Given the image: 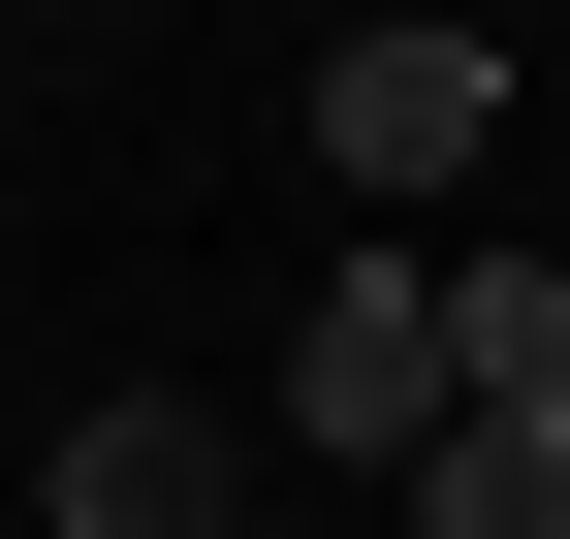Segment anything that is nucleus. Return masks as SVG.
Wrapping results in <instances>:
<instances>
[{"label": "nucleus", "mask_w": 570, "mask_h": 539, "mask_svg": "<svg viewBox=\"0 0 570 539\" xmlns=\"http://www.w3.org/2000/svg\"><path fill=\"white\" fill-rule=\"evenodd\" d=\"M475 127H508V63H475L444 0H381V32H317V159L381 190V223H412V190H475Z\"/></svg>", "instance_id": "nucleus-2"}, {"label": "nucleus", "mask_w": 570, "mask_h": 539, "mask_svg": "<svg viewBox=\"0 0 570 539\" xmlns=\"http://www.w3.org/2000/svg\"><path fill=\"white\" fill-rule=\"evenodd\" d=\"M412 539H570V413H444L412 444Z\"/></svg>", "instance_id": "nucleus-4"}, {"label": "nucleus", "mask_w": 570, "mask_h": 539, "mask_svg": "<svg viewBox=\"0 0 570 539\" xmlns=\"http://www.w3.org/2000/svg\"><path fill=\"white\" fill-rule=\"evenodd\" d=\"M285 444H348V477L444 444V254H348V286L285 317Z\"/></svg>", "instance_id": "nucleus-1"}, {"label": "nucleus", "mask_w": 570, "mask_h": 539, "mask_svg": "<svg viewBox=\"0 0 570 539\" xmlns=\"http://www.w3.org/2000/svg\"><path fill=\"white\" fill-rule=\"evenodd\" d=\"M32 508H63V539H254V444L190 413V381H127V413H63Z\"/></svg>", "instance_id": "nucleus-3"}]
</instances>
